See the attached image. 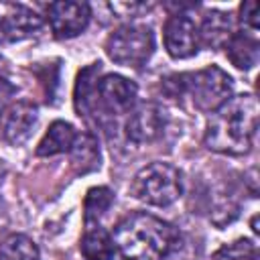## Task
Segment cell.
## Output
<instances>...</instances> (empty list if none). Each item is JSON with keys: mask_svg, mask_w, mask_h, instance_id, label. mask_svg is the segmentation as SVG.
Here are the masks:
<instances>
[{"mask_svg": "<svg viewBox=\"0 0 260 260\" xmlns=\"http://www.w3.org/2000/svg\"><path fill=\"white\" fill-rule=\"evenodd\" d=\"M136 98L138 87L134 81L120 73H106L95 81L91 108L100 104L110 116H122L136 106Z\"/></svg>", "mask_w": 260, "mask_h": 260, "instance_id": "obj_6", "label": "cell"}, {"mask_svg": "<svg viewBox=\"0 0 260 260\" xmlns=\"http://www.w3.org/2000/svg\"><path fill=\"white\" fill-rule=\"evenodd\" d=\"M234 35L232 18L225 12L209 10L203 14L199 24V43L211 49H219L228 43V39Z\"/></svg>", "mask_w": 260, "mask_h": 260, "instance_id": "obj_13", "label": "cell"}, {"mask_svg": "<svg viewBox=\"0 0 260 260\" xmlns=\"http://www.w3.org/2000/svg\"><path fill=\"white\" fill-rule=\"evenodd\" d=\"M114 203V193L108 187H91L85 193L83 199V219L89 225L91 221H98Z\"/></svg>", "mask_w": 260, "mask_h": 260, "instance_id": "obj_18", "label": "cell"}, {"mask_svg": "<svg viewBox=\"0 0 260 260\" xmlns=\"http://www.w3.org/2000/svg\"><path fill=\"white\" fill-rule=\"evenodd\" d=\"M37 122H39V110H37V106L32 102H26V100L14 102L6 110V114H4V118L0 122L2 136H4V140L8 144L18 146V144L28 140V136L32 134V128L37 126Z\"/></svg>", "mask_w": 260, "mask_h": 260, "instance_id": "obj_10", "label": "cell"}, {"mask_svg": "<svg viewBox=\"0 0 260 260\" xmlns=\"http://www.w3.org/2000/svg\"><path fill=\"white\" fill-rule=\"evenodd\" d=\"M14 95H16V87L6 77H0V122H2L4 114H6V110L14 104L12 102Z\"/></svg>", "mask_w": 260, "mask_h": 260, "instance_id": "obj_21", "label": "cell"}, {"mask_svg": "<svg viewBox=\"0 0 260 260\" xmlns=\"http://www.w3.org/2000/svg\"><path fill=\"white\" fill-rule=\"evenodd\" d=\"M162 43L173 59H189L201 47L199 24L185 12L171 14L162 26Z\"/></svg>", "mask_w": 260, "mask_h": 260, "instance_id": "obj_7", "label": "cell"}, {"mask_svg": "<svg viewBox=\"0 0 260 260\" xmlns=\"http://www.w3.org/2000/svg\"><path fill=\"white\" fill-rule=\"evenodd\" d=\"M110 8L114 12H118V16H136L138 12L150 10L152 4H140V2H114L110 4Z\"/></svg>", "mask_w": 260, "mask_h": 260, "instance_id": "obj_22", "label": "cell"}, {"mask_svg": "<svg viewBox=\"0 0 260 260\" xmlns=\"http://www.w3.org/2000/svg\"><path fill=\"white\" fill-rule=\"evenodd\" d=\"M162 89L181 102H189L191 108L211 114L232 98V77L217 65H209L199 71L175 73L162 79Z\"/></svg>", "mask_w": 260, "mask_h": 260, "instance_id": "obj_3", "label": "cell"}, {"mask_svg": "<svg viewBox=\"0 0 260 260\" xmlns=\"http://www.w3.org/2000/svg\"><path fill=\"white\" fill-rule=\"evenodd\" d=\"M165 126L167 118L160 106L154 102H142L128 112L124 132L126 138L134 144H150L162 136Z\"/></svg>", "mask_w": 260, "mask_h": 260, "instance_id": "obj_8", "label": "cell"}, {"mask_svg": "<svg viewBox=\"0 0 260 260\" xmlns=\"http://www.w3.org/2000/svg\"><path fill=\"white\" fill-rule=\"evenodd\" d=\"M254 252H256V248H254V244H252L250 240H238V242H234V244H230V246H223V248L215 254V258L244 260V258H248V256H254Z\"/></svg>", "mask_w": 260, "mask_h": 260, "instance_id": "obj_19", "label": "cell"}, {"mask_svg": "<svg viewBox=\"0 0 260 260\" xmlns=\"http://www.w3.org/2000/svg\"><path fill=\"white\" fill-rule=\"evenodd\" d=\"M79 250L85 260H114L116 256V244L112 234L100 225L85 230L79 242Z\"/></svg>", "mask_w": 260, "mask_h": 260, "instance_id": "obj_16", "label": "cell"}, {"mask_svg": "<svg viewBox=\"0 0 260 260\" xmlns=\"http://www.w3.org/2000/svg\"><path fill=\"white\" fill-rule=\"evenodd\" d=\"M228 59L232 61L234 67L248 71L258 63L260 57V45H258V37L252 30H234V35L228 39V43L223 45Z\"/></svg>", "mask_w": 260, "mask_h": 260, "instance_id": "obj_11", "label": "cell"}, {"mask_svg": "<svg viewBox=\"0 0 260 260\" xmlns=\"http://www.w3.org/2000/svg\"><path fill=\"white\" fill-rule=\"evenodd\" d=\"M69 162L77 175L91 173L100 169V144L98 138L89 132H81L75 136L69 148Z\"/></svg>", "mask_w": 260, "mask_h": 260, "instance_id": "obj_14", "label": "cell"}, {"mask_svg": "<svg viewBox=\"0 0 260 260\" xmlns=\"http://www.w3.org/2000/svg\"><path fill=\"white\" fill-rule=\"evenodd\" d=\"M75 128L65 122V120H55L47 132L43 134V138L37 144V156H55V154H63L69 152L73 140H75Z\"/></svg>", "mask_w": 260, "mask_h": 260, "instance_id": "obj_15", "label": "cell"}, {"mask_svg": "<svg viewBox=\"0 0 260 260\" xmlns=\"http://www.w3.org/2000/svg\"><path fill=\"white\" fill-rule=\"evenodd\" d=\"M258 112L260 108L254 93L232 95L207 118L203 144L219 154H248L258 132Z\"/></svg>", "mask_w": 260, "mask_h": 260, "instance_id": "obj_1", "label": "cell"}, {"mask_svg": "<svg viewBox=\"0 0 260 260\" xmlns=\"http://www.w3.org/2000/svg\"><path fill=\"white\" fill-rule=\"evenodd\" d=\"M4 43H8V41H6V28H4V18L0 16V47H2Z\"/></svg>", "mask_w": 260, "mask_h": 260, "instance_id": "obj_23", "label": "cell"}, {"mask_svg": "<svg viewBox=\"0 0 260 260\" xmlns=\"http://www.w3.org/2000/svg\"><path fill=\"white\" fill-rule=\"evenodd\" d=\"M0 260H41L39 248L26 234H10L0 242Z\"/></svg>", "mask_w": 260, "mask_h": 260, "instance_id": "obj_17", "label": "cell"}, {"mask_svg": "<svg viewBox=\"0 0 260 260\" xmlns=\"http://www.w3.org/2000/svg\"><path fill=\"white\" fill-rule=\"evenodd\" d=\"M4 18V28H6V41L8 43H18L24 39L35 37L41 26H43V16H39L35 10L26 6H10L8 14Z\"/></svg>", "mask_w": 260, "mask_h": 260, "instance_id": "obj_12", "label": "cell"}, {"mask_svg": "<svg viewBox=\"0 0 260 260\" xmlns=\"http://www.w3.org/2000/svg\"><path fill=\"white\" fill-rule=\"evenodd\" d=\"M2 175H4V165H2V160H0V183H2Z\"/></svg>", "mask_w": 260, "mask_h": 260, "instance_id": "obj_24", "label": "cell"}, {"mask_svg": "<svg viewBox=\"0 0 260 260\" xmlns=\"http://www.w3.org/2000/svg\"><path fill=\"white\" fill-rule=\"evenodd\" d=\"M91 18V6L87 2L63 0L47 6V20L57 39H73L85 30Z\"/></svg>", "mask_w": 260, "mask_h": 260, "instance_id": "obj_9", "label": "cell"}, {"mask_svg": "<svg viewBox=\"0 0 260 260\" xmlns=\"http://www.w3.org/2000/svg\"><path fill=\"white\" fill-rule=\"evenodd\" d=\"M112 238L124 260H165L179 244L175 225L146 211L122 217Z\"/></svg>", "mask_w": 260, "mask_h": 260, "instance_id": "obj_2", "label": "cell"}, {"mask_svg": "<svg viewBox=\"0 0 260 260\" xmlns=\"http://www.w3.org/2000/svg\"><path fill=\"white\" fill-rule=\"evenodd\" d=\"M240 24L244 26V30H258V4L254 0H248L240 6V16H238Z\"/></svg>", "mask_w": 260, "mask_h": 260, "instance_id": "obj_20", "label": "cell"}, {"mask_svg": "<svg viewBox=\"0 0 260 260\" xmlns=\"http://www.w3.org/2000/svg\"><path fill=\"white\" fill-rule=\"evenodd\" d=\"M130 193L146 203V205H154V207H169L171 203H175L181 193H183V179L177 167H173L171 162H160L154 160L146 167H142L132 183H130Z\"/></svg>", "mask_w": 260, "mask_h": 260, "instance_id": "obj_4", "label": "cell"}, {"mask_svg": "<svg viewBox=\"0 0 260 260\" xmlns=\"http://www.w3.org/2000/svg\"><path fill=\"white\" fill-rule=\"evenodd\" d=\"M104 51L114 63L140 69L154 53V32L146 24H122L106 39Z\"/></svg>", "mask_w": 260, "mask_h": 260, "instance_id": "obj_5", "label": "cell"}]
</instances>
